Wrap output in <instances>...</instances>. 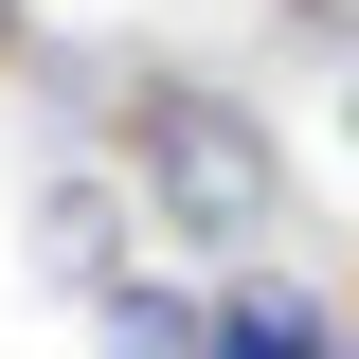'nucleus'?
<instances>
[{
  "label": "nucleus",
  "instance_id": "nucleus-5",
  "mask_svg": "<svg viewBox=\"0 0 359 359\" xmlns=\"http://www.w3.org/2000/svg\"><path fill=\"white\" fill-rule=\"evenodd\" d=\"M18 54H36V18H18V0H0V72H18Z\"/></svg>",
  "mask_w": 359,
  "mask_h": 359
},
{
  "label": "nucleus",
  "instance_id": "nucleus-1",
  "mask_svg": "<svg viewBox=\"0 0 359 359\" xmlns=\"http://www.w3.org/2000/svg\"><path fill=\"white\" fill-rule=\"evenodd\" d=\"M108 162H126L144 233L198 252V287H216V269H287V252H306V216H287V126H269L233 72L126 54V72H108Z\"/></svg>",
  "mask_w": 359,
  "mask_h": 359
},
{
  "label": "nucleus",
  "instance_id": "nucleus-4",
  "mask_svg": "<svg viewBox=\"0 0 359 359\" xmlns=\"http://www.w3.org/2000/svg\"><path fill=\"white\" fill-rule=\"evenodd\" d=\"M90 359H216V287H180V269H126V287H90Z\"/></svg>",
  "mask_w": 359,
  "mask_h": 359
},
{
  "label": "nucleus",
  "instance_id": "nucleus-3",
  "mask_svg": "<svg viewBox=\"0 0 359 359\" xmlns=\"http://www.w3.org/2000/svg\"><path fill=\"white\" fill-rule=\"evenodd\" d=\"M216 359H359V323H341V287L306 252L287 269H216Z\"/></svg>",
  "mask_w": 359,
  "mask_h": 359
},
{
  "label": "nucleus",
  "instance_id": "nucleus-6",
  "mask_svg": "<svg viewBox=\"0 0 359 359\" xmlns=\"http://www.w3.org/2000/svg\"><path fill=\"white\" fill-rule=\"evenodd\" d=\"M341 144H359V72H341Z\"/></svg>",
  "mask_w": 359,
  "mask_h": 359
},
{
  "label": "nucleus",
  "instance_id": "nucleus-2",
  "mask_svg": "<svg viewBox=\"0 0 359 359\" xmlns=\"http://www.w3.org/2000/svg\"><path fill=\"white\" fill-rule=\"evenodd\" d=\"M18 252H36V287H54V306L126 287V269H144V198H126V162H108V144H90V162H54L36 198H18Z\"/></svg>",
  "mask_w": 359,
  "mask_h": 359
}]
</instances>
